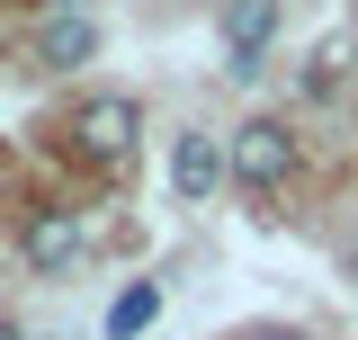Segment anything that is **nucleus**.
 <instances>
[{"label":"nucleus","mask_w":358,"mask_h":340,"mask_svg":"<svg viewBox=\"0 0 358 340\" xmlns=\"http://www.w3.org/2000/svg\"><path fill=\"white\" fill-rule=\"evenodd\" d=\"M152 313H162V287H152V278H134L126 296L108 304V340H134V332H152Z\"/></svg>","instance_id":"nucleus-7"},{"label":"nucleus","mask_w":358,"mask_h":340,"mask_svg":"<svg viewBox=\"0 0 358 340\" xmlns=\"http://www.w3.org/2000/svg\"><path fill=\"white\" fill-rule=\"evenodd\" d=\"M224 170H233V153H224L215 134H179V143H171V188L188 197V206H197V197H215Z\"/></svg>","instance_id":"nucleus-5"},{"label":"nucleus","mask_w":358,"mask_h":340,"mask_svg":"<svg viewBox=\"0 0 358 340\" xmlns=\"http://www.w3.org/2000/svg\"><path fill=\"white\" fill-rule=\"evenodd\" d=\"M134 134H143V108H134V99H117V90H108V99H90L81 117H72V143H81L90 162H126Z\"/></svg>","instance_id":"nucleus-2"},{"label":"nucleus","mask_w":358,"mask_h":340,"mask_svg":"<svg viewBox=\"0 0 358 340\" xmlns=\"http://www.w3.org/2000/svg\"><path fill=\"white\" fill-rule=\"evenodd\" d=\"M81 251H90V233H81L72 206H36V215H27V269H36V278L81 269Z\"/></svg>","instance_id":"nucleus-3"},{"label":"nucleus","mask_w":358,"mask_h":340,"mask_svg":"<svg viewBox=\"0 0 358 340\" xmlns=\"http://www.w3.org/2000/svg\"><path fill=\"white\" fill-rule=\"evenodd\" d=\"M268 36H278V0H233V9H224V63H233V81L260 72Z\"/></svg>","instance_id":"nucleus-4"},{"label":"nucleus","mask_w":358,"mask_h":340,"mask_svg":"<svg viewBox=\"0 0 358 340\" xmlns=\"http://www.w3.org/2000/svg\"><path fill=\"white\" fill-rule=\"evenodd\" d=\"M350 269H358V242H350Z\"/></svg>","instance_id":"nucleus-9"},{"label":"nucleus","mask_w":358,"mask_h":340,"mask_svg":"<svg viewBox=\"0 0 358 340\" xmlns=\"http://www.w3.org/2000/svg\"><path fill=\"white\" fill-rule=\"evenodd\" d=\"M99 54V27H90L81 9H54L36 27V63H54V72H72V63H90Z\"/></svg>","instance_id":"nucleus-6"},{"label":"nucleus","mask_w":358,"mask_h":340,"mask_svg":"<svg viewBox=\"0 0 358 340\" xmlns=\"http://www.w3.org/2000/svg\"><path fill=\"white\" fill-rule=\"evenodd\" d=\"M251 340H305V332H251Z\"/></svg>","instance_id":"nucleus-8"},{"label":"nucleus","mask_w":358,"mask_h":340,"mask_svg":"<svg viewBox=\"0 0 358 340\" xmlns=\"http://www.w3.org/2000/svg\"><path fill=\"white\" fill-rule=\"evenodd\" d=\"M224 153H233V179H242V188H278V179L296 170V134L278 126V117H251V126H233Z\"/></svg>","instance_id":"nucleus-1"}]
</instances>
